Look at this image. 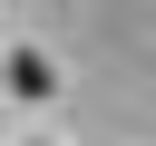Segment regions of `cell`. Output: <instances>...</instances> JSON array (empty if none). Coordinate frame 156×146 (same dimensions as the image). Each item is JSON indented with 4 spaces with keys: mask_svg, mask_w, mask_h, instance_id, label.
I'll return each mask as SVG.
<instances>
[{
    "mask_svg": "<svg viewBox=\"0 0 156 146\" xmlns=\"http://www.w3.org/2000/svg\"><path fill=\"white\" fill-rule=\"evenodd\" d=\"M10 88H20V97H49V88H58V68H49L39 49H10Z\"/></svg>",
    "mask_w": 156,
    "mask_h": 146,
    "instance_id": "obj_1",
    "label": "cell"
}]
</instances>
